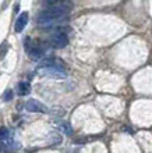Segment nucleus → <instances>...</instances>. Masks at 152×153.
<instances>
[{
  "mask_svg": "<svg viewBox=\"0 0 152 153\" xmlns=\"http://www.w3.org/2000/svg\"><path fill=\"white\" fill-rule=\"evenodd\" d=\"M68 13V6L64 3H59V4H53L49 6L48 8H45L38 14L36 22L42 27H49L59 22V21L64 20L67 17Z\"/></svg>",
  "mask_w": 152,
  "mask_h": 153,
  "instance_id": "nucleus-1",
  "label": "nucleus"
},
{
  "mask_svg": "<svg viewBox=\"0 0 152 153\" xmlns=\"http://www.w3.org/2000/svg\"><path fill=\"white\" fill-rule=\"evenodd\" d=\"M38 75L43 76V78H52V79H64L67 74L61 68L60 65H42L38 70Z\"/></svg>",
  "mask_w": 152,
  "mask_h": 153,
  "instance_id": "nucleus-2",
  "label": "nucleus"
},
{
  "mask_svg": "<svg viewBox=\"0 0 152 153\" xmlns=\"http://www.w3.org/2000/svg\"><path fill=\"white\" fill-rule=\"evenodd\" d=\"M24 49H25V52H27V54L31 57L32 60H39L45 54V49L42 48L38 42H34L31 38H27V39H25Z\"/></svg>",
  "mask_w": 152,
  "mask_h": 153,
  "instance_id": "nucleus-3",
  "label": "nucleus"
},
{
  "mask_svg": "<svg viewBox=\"0 0 152 153\" xmlns=\"http://www.w3.org/2000/svg\"><path fill=\"white\" fill-rule=\"evenodd\" d=\"M0 146L6 150H14L17 148L16 141L11 137V132L7 128H4V127L0 128Z\"/></svg>",
  "mask_w": 152,
  "mask_h": 153,
  "instance_id": "nucleus-4",
  "label": "nucleus"
},
{
  "mask_svg": "<svg viewBox=\"0 0 152 153\" xmlns=\"http://www.w3.org/2000/svg\"><path fill=\"white\" fill-rule=\"evenodd\" d=\"M25 110H28L31 113H49V109L39 100L29 99L25 102Z\"/></svg>",
  "mask_w": 152,
  "mask_h": 153,
  "instance_id": "nucleus-5",
  "label": "nucleus"
},
{
  "mask_svg": "<svg viewBox=\"0 0 152 153\" xmlns=\"http://www.w3.org/2000/svg\"><path fill=\"white\" fill-rule=\"evenodd\" d=\"M68 45V36L64 32H56L52 35V46L55 49H64Z\"/></svg>",
  "mask_w": 152,
  "mask_h": 153,
  "instance_id": "nucleus-6",
  "label": "nucleus"
},
{
  "mask_svg": "<svg viewBox=\"0 0 152 153\" xmlns=\"http://www.w3.org/2000/svg\"><path fill=\"white\" fill-rule=\"evenodd\" d=\"M28 13L24 11V13H21L20 16H18V18L16 20V24H14V31H16L17 33H20L22 32V29L27 27V24H28Z\"/></svg>",
  "mask_w": 152,
  "mask_h": 153,
  "instance_id": "nucleus-7",
  "label": "nucleus"
},
{
  "mask_svg": "<svg viewBox=\"0 0 152 153\" xmlns=\"http://www.w3.org/2000/svg\"><path fill=\"white\" fill-rule=\"evenodd\" d=\"M56 125H57V128L60 129V132H63L64 135H67V137H71L73 134H74V128H73L71 124H70V123H67V121L57 120L56 121Z\"/></svg>",
  "mask_w": 152,
  "mask_h": 153,
  "instance_id": "nucleus-8",
  "label": "nucleus"
},
{
  "mask_svg": "<svg viewBox=\"0 0 152 153\" xmlns=\"http://www.w3.org/2000/svg\"><path fill=\"white\" fill-rule=\"evenodd\" d=\"M29 92H31V85H29V82H27V81L18 82V85H17V93H18L20 96H27V95H29Z\"/></svg>",
  "mask_w": 152,
  "mask_h": 153,
  "instance_id": "nucleus-9",
  "label": "nucleus"
},
{
  "mask_svg": "<svg viewBox=\"0 0 152 153\" xmlns=\"http://www.w3.org/2000/svg\"><path fill=\"white\" fill-rule=\"evenodd\" d=\"M50 141L55 143V145H60L61 141H63V137H61L60 132H50Z\"/></svg>",
  "mask_w": 152,
  "mask_h": 153,
  "instance_id": "nucleus-10",
  "label": "nucleus"
},
{
  "mask_svg": "<svg viewBox=\"0 0 152 153\" xmlns=\"http://www.w3.org/2000/svg\"><path fill=\"white\" fill-rule=\"evenodd\" d=\"M11 99H13V91L8 89V91H6V92L3 93V100L8 102V100H11Z\"/></svg>",
  "mask_w": 152,
  "mask_h": 153,
  "instance_id": "nucleus-11",
  "label": "nucleus"
},
{
  "mask_svg": "<svg viewBox=\"0 0 152 153\" xmlns=\"http://www.w3.org/2000/svg\"><path fill=\"white\" fill-rule=\"evenodd\" d=\"M49 111H50V113L52 114H55V116H63L64 114V110L61 109H59V107H56V109H53V110H49Z\"/></svg>",
  "mask_w": 152,
  "mask_h": 153,
  "instance_id": "nucleus-12",
  "label": "nucleus"
},
{
  "mask_svg": "<svg viewBox=\"0 0 152 153\" xmlns=\"http://www.w3.org/2000/svg\"><path fill=\"white\" fill-rule=\"evenodd\" d=\"M74 153H80V152H78V150H76V152H74Z\"/></svg>",
  "mask_w": 152,
  "mask_h": 153,
  "instance_id": "nucleus-13",
  "label": "nucleus"
}]
</instances>
